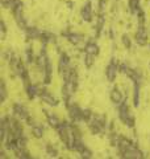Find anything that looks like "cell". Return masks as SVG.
Listing matches in <instances>:
<instances>
[{"instance_id": "obj_1", "label": "cell", "mask_w": 150, "mask_h": 159, "mask_svg": "<svg viewBox=\"0 0 150 159\" xmlns=\"http://www.w3.org/2000/svg\"><path fill=\"white\" fill-rule=\"evenodd\" d=\"M134 40H136V43L140 47H144L149 43V33L145 24H138L137 25V31L134 33Z\"/></svg>"}, {"instance_id": "obj_2", "label": "cell", "mask_w": 150, "mask_h": 159, "mask_svg": "<svg viewBox=\"0 0 150 159\" xmlns=\"http://www.w3.org/2000/svg\"><path fill=\"white\" fill-rule=\"evenodd\" d=\"M38 98L41 99L44 103H46L48 106H57L58 105V101L57 98L53 96V93H50V90L48 89H41L40 88V96Z\"/></svg>"}, {"instance_id": "obj_3", "label": "cell", "mask_w": 150, "mask_h": 159, "mask_svg": "<svg viewBox=\"0 0 150 159\" xmlns=\"http://www.w3.org/2000/svg\"><path fill=\"white\" fill-rule=\"evenodd\" d=\"M119 72H120V66L117 65V62L115 61V60H112V61L106 66V77H107V80L109 82H113L115 80H116Z\"/></svg>"}, {"instance_id": "obj_4", "label": "cell", "mask_w": 150, "mask_h": 159, "mask_svg": "<svg viewBox=\"0 0 150 159\" xmlns=\"http://www.w3.org/2000/svg\"><path fill=\"white\" fill-rule=\"evenodd\" d=\"M121 157H124V158H131V159H140V158H144V152L140 150V148H137V146L133 143L132 146H129L127 150L123 152Z\"/></svg>"}, {"instance_id": "obj_5", "label": "cell", "mask_w": 150, "mask_h": 159, "mask_svg": "<svg viewBox=\"0 0 150 159\" xmlns=\"http://www.w3.org/2000/svg\"><path fill=\"white\" fill-rule=\"evenodd\" d=\"M81 17L82 20H84V21H92V19H94V8H92V3L88 2L84 4L83 8H82V11H81Z\"/></svg>"}, {"instance_id": "obj_6", "label": "cell", "mask_w": 150, "mask_h": 159, "mask_svg": "<svg viewBox=\"0 0 150 159\" xmlns=\"http://www.w3.org/2000/svg\"><path fill=\"white\" fill-rule=\"evenodd\" d=\"M109 98H111V101L117 106L121 105V103L124 102V94L119 88H113L112 89L111 93H109Z\"/></svg>"}, {"instance_id": "obj_7", "label": "cell", "mask_w": 150, "mask_h": 159, "mask_svg": "<svg viewBox=\"0 0 150 159\" xmlns=\"http://www.w3.org/2000/svg\"><path fill=\"white\" fill-rule=\"evenodd\" d=\"M84 52L92 54V56H98V54L100 53V48H99V45H98L96 43L88 41V43L86 44V47H84Z\"/></svg>"}, {"instance_id": "obj_8", "label": "cell", "mask_w": 150, "mask_h": 159, "mask_svg": "<svg viewBox=\"0 0 150 159\" xmlns=\"http://www.w3.org/2000/svg\"><path fill=\"white\" fill-rule=\"evenodd\" d=\"M128 7H129V11H131L132 15H138L141 12L140 11V0H129Z\"/></svg>"}, {"instance_id": "obj_9", "label": "cell", "mask_w": 150, "mask_h": 159, "mask_svg": "<svg viewBox=\"0 0 150 159\" xmlns=\"http://www.w3.org/2000/svg\"><path fill=\"white\" fill-rule=\"evenodd\" d=\"M94 58H95V56L84 52V56H83V64H84V66H86V68H91L94 65V62H95Z\"/></svg>"}, {"instance_id": "obj_10", "label": "cell", "mask_w": 150, "mask_h": 159, "mask_svg": "<svg viewBox=\"0 0 150 159\" xmlns=\"http://www.w3.org/2000/svg\"><path fill=\"white\" fill-rule=\"evenodd\" d=\"M0 93H2V103L6 102L7 99V96H8V92H7V86H6V81H4V78L2 80V90H0Z\"/></svg>"}, {"instance_id": "obj_11", "label": "cell", "mask_w": 150, "mask_h": 159, "mask_svg": "<svg viewBox=\"0 0 150 159\" xmlns=\"http://www.w3.org/2000/svg\"><path fill=\"white\" fill-rule=\"evenodd\" d=\"M121 43H123V45H124L125 49H131L132 48V41H131V39H129L128 34H123Z\"/></svg>"}]
</instances>
